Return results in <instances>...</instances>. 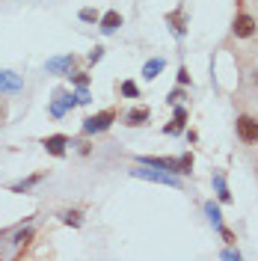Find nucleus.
Wrapping results in <instances>:
<instances>
[{"label": "nucleus", "mask_w": 258, "mask_h": 261, "mask_svg": "<svg viewBox=\"0 0 258 261\" xmlns=\"http://www.w3.org/2000/svg\"><path fill=\"white\" fill-rule=\"evenodd\" d=\"M131 175H134V178H146V181H157V184H166V187H181V184H178V178H175L172 172L157 169V166H155V169H149L146 163H142L139 169H131Z\"/></svg>", "instance_id": "1"}, {"label": "nucleus", "mask_w": 258, "mask_h": 261, "mask_svg": "<svg viewBox=\"0 0 258 261\" xmlns=\"http://www.w3.org/2000/svg\"><path fill=\"white\" fill-rule=\"evenodd\" d=\"M113 119H116V110L107 107V110H101V113L83 119V134H101V131H107V128L113 125Z\"/></svg>", "instance_id": "2"}, {"label": "nucleus", "mask_w": 258, "mask_h": 261, "mask_svg": "<svg viewBox=\"0 0 258 261\" xmlns=\"http://www.w3.org/2000/svg\"><path fill=\"white\" fill-rule=\"evenodd\" d=\"M238 137L243 142H258V122L252 116H241L238 119Z\"/></svg>", "instance_id": "3"}, {"label": "nucleus", "mask_w": 258, "mask_h": 261, "mask_svg": "<svg viewBox=\"0 0 258 261\" xmlns=\"http://www.w3.org/2000/svg\"><path fill=\"white\" fill-rule=\"evenodd\" d=\"M42 146L51 152L53 157H63L66 155V146H69V137H63V134H53V137H45L42 139Z\"/></svg>", "instance_id": "4"}, {"label": "nucleus", "mask_w": 258, "mask_h": 261, "mask_svg": "<svg viewBox=\"0 0 258 261\" xmlns=\"http://www.w3.org/2000/svg\"><path fill=\"white\" fill-rule=\"evenodd\" d=\"M232 30H235L238 39H246V36L255 33V21H252L249 15H238L235 18V24H232Z\"/></svg>", "instance_id": "5"}, {"label": "nucleus", "mask_w": 258, "mask_h": 261, "mask_svg": "<svg viewBox=\"0 0 258 261\" xmlns=\"http://www.w3.org/2000/svg\"><path fill=\"white\" fill-rule=\"evenodd\" d=\"M98 24H101V33H116L122 27V15L116 9H110V12H104V15L98 18Z\"/></svg>", "instance_id": "6"}, {"label": "nucleus", "mask_w": 258, "mask_h": 261, "mask_svg": "<svg viewBox=\"0 0 258 261\" xmlns=\"http://www.w3.org/2000/svg\"><path fill=\"white\" fill-rule=\"evenodd\" d=\"M184 122H187V110H184V107H175V116H172V122L166 125L163 131H166L169 137H175V134H181V131H184Z\"/></svg>", "instance_id": "7"}, {"label": "nucleus", "mask_w": 258, "mask_h": 261, "mask_svg": "<svg viewBox=\"0 0 258 261\" xmlns=\"http://www.w3.org/2000/svg\"><path fill=\"white\" fill-rule=\"evenodd\" d=\"M24 86V80L12 74V71H0V92H18V89Z\"/></svg>", "instance_id": "8"}, {"label": "nucleus", "mask_w": 258, "mask_h": 261, "mask_svg": "<svg viewBox=\"0 0 258 261\" xmlns=\"http://www.w3.org/2000/svg\"><path fill=\"white\" fill-rule=\"evenodd\" d=\"M149 122V107H134L128 116H125V125H131V128H139V125Z\"/></svg>", "instance_id": "9"}, {"label": "nucleus", "mask_w": 258, "mask_h": 261, "mask_svg": "<svg viewBox=\"0 0 258 261\" xmlns=\"http://www.w3.org/2000/svg\"><path fill=\"white\" fill-rule=\"evenodd\" d=\"M166 24H172V33L175 36H184V9L178 6L175 12H169L166 15Z\"/></svg>", "instance_id": "10"}, {"label": "nucleus", "mask_w": 258, "mask_h": 261, "mask_svg": "<svg viewBox=\"0 0 258 261\" xmlns=\"http://www.w3.org/2000/svg\"><path fill=\"white\" fill-rule=\"evenodd\" d=\"M71 66H74V56H71V53L48 60V71H66V69H71Z\"/></svg>", "instance_id": "11"}, {"label": "nucleus", "mask_w": 258, "mask_h": 261, "mask_svg": "<svg viewBox=\"0 0 258 261\" xmlns=\"http://www.w3.org/2000/svg\"><path fill=\"white\" fill-rule=\"evenodd\" d=\"M163 66H166L163 60H149V63L142 66V77H146V80H155L157 74L163 71Z\"/></svg>", "instance_id": "12"}, {"label": "nucleus", "mask_w": 258, "mask_h": 261, "mask_svg": "<svg viewBox=\"0 0 258 261\" xmlns=\"http://www.w3.org/2000/svg\"><path fill=\"white\" fill-rule=\"evenodd\" d=\"M211 181H214V190H217V196H220V202H232V193H228V187H225L223 172H217Z\"/></svg>", "instance_id": "13"}, {"label": "nucleus", "mask_w": 258, "mask_h": 261, "mask_svg": "<svg viewBox=\"0 0 258 261\" xmlns=\"http://www.w3.org/2000/svg\"><path fill=\"white\" fill-rule=\"evenodd\" d=\"M205 211H208V217H211V223H214V228H220V226H223V217H220V208H217L214 202H208V205H205Z\"/></svg>", "instance_id": "14"}, {"label": "nucleus", "mask_w": 258, "mask_h": 261, "mask_svg": "<svg viewBox=\"0 0 258 261\" xmlns=\"http://www.w3.org/2000/svg\"><path fill=\"white\" fill-rule=\"evenodd\" d=\"M63 223H66V226H80V223H83V217H80V211H66V214H63Z\"/></svg>", "instance_id": "15"}, {"label": "nucleus", "mask_w": 258, "mask_h": 261, "mask_svg": "<svg viewBox=\"0 0 258 261\" xmlns=\"http://www.w3.org/2000/svg\"><path fill=\"white\" fill-rule=\"evenodd\" d=\"M122 95H125V98H139L137 83H134V80H125V83H122Z\"/></svg>", "instance_id": "16"}, {"label": "nucleus", "mask_w": 258, "mask_h": 261, "mask_svg": "<svg viewBox=\"0 0 258 261\" xmlns=\"http://www.w3.org/2000/svg\"><path fill=\"white\" fill-rule=\"evenodd\" d=\"M39 181H42V175H33V178H27V181H21V184H15L12 190H15V193H24V190H30L33 184H39Z\"/></svg>", "instance_id": "17"}, {"label": "nucleus", "mask_w": 258, "mask_h": 261, "mask_svg": "<svg viewBox=\"0 0 258 261\" xmlns=\"http://www.w3.org/2000/svg\"><path fill=\"white\" fill-rule=\"evenodd\" d=\"M30 241H33V228H27V231H21V235L15 238V244H18V246H27Z\"/></svg>", "instance_id": "18"}, {"label": "nucleus", "mask_w": 258, "mask_h": 261, "mask_svg": "<svg viewBox=\"0 0 258 261\" xmlns=\"http://www.w3.org/2000/svg\"><path fill=\"white\" fill-rule=\"evenodd\" d=\"M80 21H89L92 24V21H98V12L95 9H80Z\"/></svg>", "instance_id": "19"}, {"label": "nucleus", "mask_w": 258, "mask_h": 261, "mask_svg": "<svg viewBox=\"0 0 258 261\" xmlns=\"http://www.w3.org/2000/svg\"><path fill=\"white\" fill-rule=\"evenodd\" d=\"M71 77V83H77V86H86V83H89V74H83V71H80V74H69Z\"/></svg>", "instance_id": "20"}, {"label": "nucleus", "mask_w": 258, "mask_h": 261, "mask_svg": "<svg viewBox=\"0 0 258 261\" xmlns=\"http://www.w3.org/2000/svg\"><path fill=\"white\" fill-rule=\"evenodd\" d=\"M101 56H104V48H101V45H95V48L89 51V63H98Z\"/></svg>", "instance_id": "21"}, {"label": "nucleus", "mask_w": 258, "mask_h": 261, "mask_svg": "<svg viewBox=\"0 0 258 261\" xmlns=\"http://www.w3.org/2000/svg\"><path fill=\"white\" fill-rule=\"evenodd\" d=\"M74 98H77V104H89V92H86V86L77 89V92H74Z\"/></svg>", "instance_id": "22"}, {"label": "nucleus", "mask_w": 258, "mask_h": 261, "mask_svg": "<svg viewBox=\"0 0 258 261\" xmlns=\"http://www.w3.org/2000/svg\"><path fill=\"white\" fill-rule=\"evenodd\" d=\"M178 83H190V74H187V69H181V71H178Z\"/></svg>", "instance_id": "23"}, {"label": "nucleus", "mask_w": 258, "mask_h": 261, "mask_svg": "<svg viewBox=\"0 0 258 261\" xmlns=\"http://www.w3.org/2000/svg\"><path fill=\"white\" fill-rule=\"evenodd\" d=\"M181 98H184V92H181V89H175V92H172V95H169V101H175V104H178Z\"/></svg>", "instance_id": "24"}, {"label": "nucleus", "mask_w": 258, "mask_h": 261, "mask_svg": "<svg viewBox=\"0 0 258 261\" xmlns=\"http://www.w3.org/2000/svg\"><path fill=\"white\" fill-rule=\"evenodd\" d=\"M223 258H241V252H235V249H225Z\"/></svg>", "instance_id": "25"}]
</instances>
